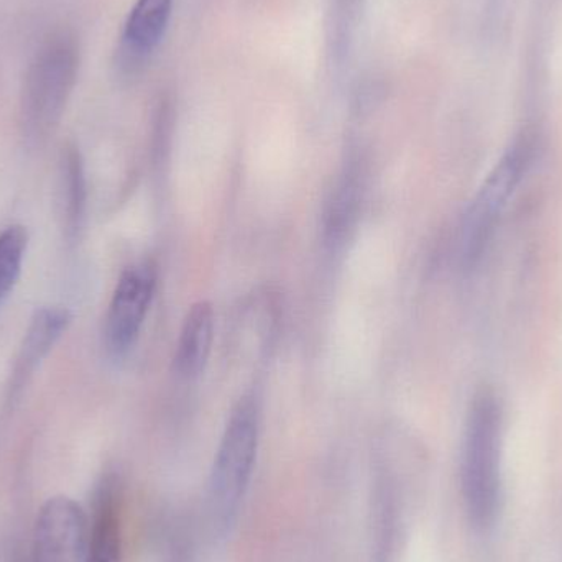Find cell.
<instances>
[{
  "label": "cell",
  "mask_w": 562,
  "mask_h": 562,
  "mask_svg": "<svg viewBox=\"0 0 562 562\" xmlns=\"http://www.w3.org/2000/svg\"><path fill=\"white\" fill-rule=\"evenodd\" d=\"M59 203H61L63 231L69 243L78 237L85 221L86 190L85 164L78 148L68 145L63 150L59 164Z\"/></svg>",
  "instance_id": "11"
},
{
  "label": "cell",
  "mask_w": 562,
  "mask_h": 562,
  "mask_svg": "<svg viewBox=\"0 0 562 562\" xmlns=\"http://www.w3.org/2000/svg\"><path fill=\"white\" fill-rule=\"evenodd\" d=\"M26 247L29 234L25 227L10 226L0 234V306L19 283Z\"/></svg>",
  "instance_id": "12"
},
{
  "label": "cell",
  "mask_w": 562,
  "mask_h": 562,
  "mask_svg": "<svg viewBox=\"0 0 562 562\" xmlns=\"http://www.w3.org/2000/svg\"><path fill=\"white\" fill-rule=\"evenodd\" d=\"M69 324H71V313L66 307H40L33 314L7 382L5 405L9 408L19 402L23 390L32 382L36 369L42 366L43 360L68 330Z\"/></svg>",
  "instance_id": "7"
},
{
  "label": "cell",
  "mask_w": 562,
  "mask_h": 562,
  "mask_svg": "<svg viewBox=\"0 0 562 562\" xmlns=\"http://www.w3.org/2000/svg\"><path fill=\"white\" fill-rule=\"evenodd\" d=\"M117 484L111 479L99 487L89 520L85 562H122V518Z\"/></svg>",
  "instance_id": "9"
},
{
  "label": "cell",
  "mask_w": 562,
  "mask_h": 562,
  "mask_svg": "<svg viewBox=\"0 0 562 562\" xmlns=\"http://www.w3.org/2000/svg\"><path fill=\"white\" fill-rule=\"evenodd\" d=\"M537 157V138L521 134L510 145L465 211L458 234V259L464 269L477 266L494 240L502 214Z\"/></svg>",
  "instance_id": "4"
},
{
  "label": "cell",
  "mask_w": 562,
  "mask_h": 562,
  "mask_svg": "<svg viewBox=\"0 0 562 562\" xmlns=\"http://www.w3.org/2000/svg\"><path fill=\"white\" fill-rule=\"evenodd\" d=\"M502 432L501 403L492 393H479L465 422L461 492L469 524L481 533L495 527L502 510Z\"/></svg>",
  "instance_id": "1"
},
{
  "label": "cell",
  "mask_w": 562,
  "mask_h": 562,
  "mask_svg": "<svg viewBox=\"0 0 562 562\" xmlns=\"http://www.w3.org/2000/svg\"><path fill=\"white\" fill-rule=\"evenodd\" d=\"M79 53L71 36L53 35L30 63L20 101V127L36 148L55 134L78 76Z\"/></svg>",
  "instance_id": "3"
},
{
  "label": "cell",
  "mask_w": 562,
  "mask_h": 562,
  "mask_svg": "<svg viewBox=\"0 0 562 562\" xmlns=\"http://www.w3.org/2000/svg\"><path fill=\"white\" fill-rule=\"evenodd\" d=\"M89 518L69 497H53L40 508L26 562H85Z\"/></svg>",
  "instance_id": "6"
},
{
  "label": "cell",
  "mask_w": 562,
  "mask_h": 562,
  "mask_svg": "<svg viewBox=\"0 0 562 562\" xmlns=\"http://www.w3.org/2000/svg\"><path fill=\"white\" fill-rule=\"evenodd\" d=\"M157 288V272L150 263L128 267L109 303L104 344L112 357H122L137 342Z\"/></svg>",
  "instance_id": "5"
},
{
  "label": "cell",
  "mask_w": 562,
  "mask_h": 562,
  "mask_svg": "<svg viewBox=\"0 0 562 562\" xmlns=\"http://www.w3.org/2000/svg\"><path fill=\"white\" fill-rule=\"evenodd\" d=\"M259 445V403L252 395H244L231 412L207 485V512L217 535H227L239 518L256 471Z\"/></svg>",
  "instance_id": "2"
},
{
  "label": "cell",
  "mask_w": 562,
  "mask_h": 562,
  "mask_svg": "<svg viewBox=\"0 0 562 562\" xmlns=\"http://www.w3.org/2000/svg\"><path fill=\"white\" fill-rule=\"evenodd\" d=\"M216 314L210 301H198L181 324L175 347L173 372L183 380H196L206 370L213 350Z\"/></svg>",
  "instance_id": "8"
},
{
  "label": "cell",
  "mask_w": 562,
  "mask_h": 562,
  "mask_svg": "<svg viewBox=\"0 0 562 562\" xmlns=\"http://www.w3.org/2000/svg\"><path fill=\"white\" fill-rule=\"evenodd\" d=\"M173 0H137L124 30V52L134 58L155 49L164 38Z\"/></svg>",
  "instance_id": "10"
}]
</instances>
